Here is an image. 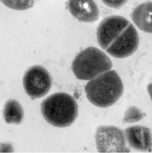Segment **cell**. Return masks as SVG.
<instances>
[{
    "label": "cell",
    "instance_id": "5b68a950",
    "mask_svg": "<svg viewBox=\"0 0 152 153\" xmlns=\"http://www.w3.org/2000/svg\"><path fill=\"white\" fill-rule=\"evenodd\" d=\"M23 82L24 90L30 97L39 98L49 92L52 85V78L44 67L36 65L32 66L25 71Z\"/></svg>",
    "mask_w": 152,
    "mask_h": 153
},
{
    "label": "cell",
    "instance_id": "8992f818",
    "mask_svg": "<svg viewBox=\"0 0 152 153\" xmlns=\"http://www.w3.org/2000/svg\"><path fill=\"white\" fill-rule=\"evenodd\" d=\"M138 45V32L130 22L105 51L113 57L124 58L131 56L137 50Z\"/></svg>",
    "mask_w": 152,
    "mask_h": 153
},
{
    "label": "cell",
    "instance_id": "52a82bcc",
    "mask_svg": "<svg viewBox=\"0 0 152 153\" xmlns=\"http://www.w3.org/2000/svg\"><path fill=\"white\" fill-rule=\"evenodd\" d=\"M130 23L121 16H109L104 19L97 29V40L100 46L105 50Z\"/></svg>",
    "mask_w": 152,
    "mask_h": 153
},
{
    "label": "cell",
    "instance_id": "3957f363",
    "mask_svg": "<svg viewBox=\"0 0 152 153\" xmlns=\"http://www.w3.org/2000/svg\"><path fill=\"white\" fill-rule=\"evenodd\" d=\"M112 66V62L104 52L90 47L77 54L73 61L72 68L78 79L90 80L109 71Z\"/></svg>",
    "mask_w": 152,
    "mask_h": 153
},
{
    "label": "cell",
    "instance_id": "ba28073f",
    "mask_svg": "<svg viewBox=\"0 0 152 153\" xmlns=\"http://www.w3.org/2000/svg\"><path fill=\"white\" fill-rule=\"evenodd\" d=\"M125 137L131 148L140 151L152 149V134L150 129L142 126L129 127L125 130Z\"/></svg>",
    "mask_w": 152,
    "mask_h": 153
},
{
    "label": "cell",
    "instance_id": "7a4b0ae2",
    "mask_svg": "<svg viewBox=\"0 0 152 153\" xmlns=\"http://www.w3.org/2000/svg\"><path fill=\"white\" fill-rule=\"evenodd\" d=\"M41 111L45 120L53 126H70L78 115V105L75 98L65 92H58L47 97L41 104Z\"/></svg>",
    "mask_w": 152,
    "mask_h": 153
},
{
    "label": "cell",
    "instance_id": "8fae6325",
    "mask_svg": "<svg viewBox=\"0 0 152 153\" xmlns=\"http://www.w3.org/2000/svg\"><path fill=\"white\" fill-rule=\"evenodd\" d=\"M3 117L7 124H19L23 119V108L18 101L9 100L4 106Z\"/></svg>",
    "mask_w": 152,
    "mask_h": 153
},
{
    "label": "cell",
    "instance_id": "30bf717a",
    "mask_svg": "<svg viewBox=\"0 0 152 153\" xmlns=\"http://www.w3.org/2000/svg\"><path fill=\"white\" fill-rule=\"evenodd\" d=\"M132 19L142 31L152 33V2L138 5L132 13Z\"/></svg>",
    "mask_w": 152,
    "mask_h": 153
},
{
    "label": "cell",
    "instance_id": "9c48e42d",
    "mask_svg": "<svg viewBox=\"0 0 152 153\" xmlns=\"http://www.w3.org/2000/svg\"><path fill=\"white\" fill-rule=\"evenodd\" d=\"M68 8L71 14L80 22L92 23L99 19V10L94 1H69Z\"/></svg>",
    "mask_w": 152,
    "mask_h": 153
},
{
    "label": "cell",
    "instance_id": "277c9868",
    "mask_svg": "<svg viewBox=\"0 0 152 153\" xmlns=\"http://www.w3.org/2000/svg\"><path fill=\"white\" fill-rule=\"evenodd\" d=\"M96 143L100 153H126V141L123 130L113 126H101L95 135Z\"/></svg>",
    "mask_w": 152,
    "mask_h": 153
},
{
    "label": "cell",
    "instance_id": "7c38bea8",
    "mask_svg": "<svg viewBox=\"0 0 152 153\" xmlns=\"http://www.w3.org/2000/svg\"><path fill=\"white\" fill-rule=\"evenodd\" d=\"M145 114L135 106L130 107L125 112L123 122L125 123H132L138 122L144 118Z\"/></svg>",
    "mask_w": 152,
    "mask_h": 153
},
{
    "label": "cell",
    "instance_id": "6da1fadb",
    "mask_svg": "<svg viewBox=\"0 0 152 153\" xmlns=\"http://www.w3.org/2000/svg\"><path fill=\"white\" fill-rule=\"evenodd\" d=\"M85 91L88 100L101 108L113 105L123 92V82L115 71H105L87 83Z\"/></svg>",
    "mask_w": 152,
    "mask_h": 153
},
{
    "label": "cell",
    "instance_id": "4fadbf2b",
    "mask_svg": "<svg viewBox=\"0 0 152 153\" xmlns=\"http://www.w3.org/2000/svg\"><path fill=\"white\" fill-rule=\"evenodd\" d=\"M107 5H109L111 7L113 8H120L122 5L124 4L126 2V1H103Z\"/></svg>",
    "mask_w": 152,
    "mask_h": 153
}]
</instances>
